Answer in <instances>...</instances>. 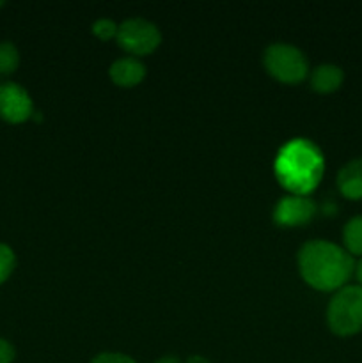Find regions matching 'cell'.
<instances>
[{
    "mask_svg": "<svg viewBox=\"0 0 362 363\" xmlns=\"http://www.w3.org/2000/svg\"><path fill=\"white\" fill-rule=\"evenodd\" d=\"M343 241L344 250L353 257V255H361L362 257V215L353 216L348 220L346 225L343 229Z\"/></svg>",
    "mask_w": 362,
    "mask_h": 363,
    "instance_id": "8fae6325",
    "label": "cell"
},
{
    "mask_svg": "<svg viewBox=\"0 0 362 363\" xmlns=\"http://www.w3.org/2000/svg\"><path fill=\"white\" fill-rule=\"evenodd\" d=\"M0 6H4V4H2V2H0Z\"/></svg>",
    "mask_w": 362,
    "mask_h": 363,
    "instance_id": "ffe728a7",
    "label": "cell"
},
{
    "mask_svg": "<svg viewBox=\"0 0 362 363\" xmlns=\"http://www.w3.org/2000/svg\"><path fill=\"white\" fill-rule=\"evenodd\" d=\"M14 347L6 339H0V363H13Z\"/></svg>",
    "mask_w": 362,
    "mask_h": 363,
    "instance_id": "2e32d148",
    "label": "cell"
},
{
    "mask_svg": "<svg viewBox=\"0 0 362 363\" xmlns=\"http://www.w3.org/2000/svg\"><path fill=\"white\" fill-rule=\"evenodd\" d=\"M265 67L275 80L283 84H300L309 74L307 59L295 46L273 43L265 52Z\"/></svg>",
    "mask_w": 362,
    "mask_h": 363,
    "instance_id": "277c9868",
    "label": "cell"
},
{
    "mask_svg": "<svg viewBox=\"0 0 362 363\" xmlns=\"http://www.w3.org/2000/svg\"><path fill=\"white\" fill-rule=\"evenodd\" d=\"M92 32H94V35H98L99 39L106 41V39L116 38L117 35V25L110 20H98L92 25Z\"/></svg>",
    "mask_w": 362,
    "mask_h": 363,
    "instance_id": "5bb4252c",
    "label": "cell"
},
{
    "mask_svg": "<svg viewBox=\"0 0 362 363\" xmlns=\"http://www.w3.org/2000/svg\"><path fill=\"white\" fill-rule=\"evenodd\" d=\"M327 325L339 337H351L362 330V287L344 286L327 307Z\"/></svg>",
    "mask_w": 362,
    "mask_h": 363,
    "instance_id": "3957f363",
    "label": "cell"
},
{
    "mask_svg": "<svg viewBox=\"0 0 362 363\" xmlns=\"http://www.w3.org/2000/svg\"><path fill=\"white\" fill-rule=\"evenodd\" d=\"M91 363H137V362L131 360L130 357L121 353H102L96 358H92Z\"/></svg>",
    "mask_w": 362,
    "mask_h": 363,
    "instance_id": "9a60e30c",
    "label": "cell"
},
{
    "mask_svg": "<svg viewBox=\"0 0 362 363\" xmlns=\"http://www.w3.org/2000/svg\"><path fill=\"white\" fill-rule=\"evenodd\" d=\"M155 363H181V362L177 360L176 357H162L160 360H156Z\"/></svg>",
    "mask_w": 362,
    "mask_h": 363,
    "instance_id": "d6986e66",
    "label": "cell"
},
{
    "mask_svg": "<svg viewBox=\"0 0 362 363\" xmlns=\"http://www.w3.org/2000/svg\"><path fill=\"white\" fill-rule=\"evenodd\" d=\"M116 39L117 45L124 52L141 57L148 55V53L155 52L158 48L160 41H162V34L151 21L142 20V18H131V20L123 21L117 27Z\"/></svg>",
    "mask_w": 362,
    "mask_h": 363,
    "instance_id": "5b68a950",
    "label": "cell"
},
{
    "mask_svg": "<svg viewBox=\"0 0 362 363\" xmlns=\"http://www.w3.org/2000/svg\"><path fill=\"white\" fill-rule=\"evenodd\" d=\"M34 113V105L21 85L14 82H4L0 84V117L7 123L20 124L31 119Z\"/></svg>",
    "mask_w": 362,
    "mask_h": 363,
    "instance_id": "8992f818",
    "label": "cell"
},
{
    "mask_svg": "<svg viewBox=\"0 0 362 363\" xmlns=\"http://www.w3.org/2000/svg\"><path fill=\"white\" fill-rule=\"evenodd\" d=\"M353 275L357 279V286L362 287V257L358 259V262H355V269H353Z\"/></svg>",
    "mask_w": 362,
    "mask_h": 363,
    "instance_id": "e0dca14e",
    "label": "cell"
},
{
    "mask_svg": "<svg viewBox=\"0 0 362 363\" xmlns=\"http://www.w3.org/2000/svg\"><path fill=\"white\" fill-rule=\"evenodd\" d=\"M337 188L351 201H362V158L351 160L337 174Z\"/></svg>",
    "mask_w": 362,
    "mask_h": 363,
    "instance_id": "9c48e42d",
    "label": "cell"
},
{
    "mask_svg": "<svg viewBox=\"0 0 362 363\" xmlns=\"http://www.w3.org/2000/svg\"><path fill=\"white\" fill-rule=\"evenodd\" d=\"M144 77L146 66L133 57H124L110 66V78L119 87H133V85L141 84Z\"/></svg>",
    "mask_w": 362,
    "mask_h": 363,
    "instance_id": "ba28073f",
    "label": "cell"
},
{
    "mask_svg": "<svg viewBox=\"0 0 362 363\" xmlns=\"http://www.w3.org/2000/svg\"><path fill=\"white\" fill-rule=\"evenodd\" d=\"M353 269V257L330 241H307L298 252V272L302 279L318 291H339L346 286Z\"/></svg>",
    "mask_w": 362,
    "mask_h": 363,
    "instance_id": "6da1fadb",
    "label": "cell"
},
{
    "mask_svg": "<svg viewBox=\"0 0 362 363\" xmlns=\"http://www.w3.org/2000/svg\"><path fill=\"white\" fill-rule=\"evenodd\" d=\"M20 64L18 48L9 41L0 43V74H11Z\"/></svg>",
    "mask_w": 362,
    "mask_h": 363,
    "instance_id": "7c38bea8",
    "label": "cell"
},
{
    "mask_svg": "<svg viewBox=\"0 0 362 363\" xmlns=\"http://www.w3.org/2000/svg\"><path fill=\"white\" fill-rule=\"evenodd\" d=\"M344 73L334 64H322L311 73V87L319 94H330L343 85Z\"/></svg>",
    "mask_w": 362,
    "mask_h": 363,
    "instance_id": "30bf717a",
    "label": "cell"
},
{
    "mask_svg": "<svg viewBox=\"0 0 362 363\" xmlns=\"http://www.w3.org/2000/svg\"><path fill=\"white\" fill-rule=\"evenodd\" d=\"M14 264H16L14 252L7 245L0 243V284H4L9 279L14 269Z\"/></svg>",
    "mask_w": 362,
    "mask_h": 363,
    "instance_id": "4fadbf2b",
    "label": "cell"
},
{
    "mask_svg": "<svg viewBox=\"0 0 362 363\" xmlns=\"http://www.w3.org/2000/svg\"><path fill=\"white\" fill-rule=\"evenodd\" d=\"M316 215V204L304 195H287L277 202L273 220L280 227H298L311 222Z\"/></svg>",
    "mask_w": 362,
    "mask_h": 363,
    "instance_id": "52a82bcc",
    "label": "cell"
},
{
    "mask_svg": "<svg viewBox=\"0 0 362 363\" xmlns=\"http://www.w3.org/2000/svg\"><path fill=\"white\" fill-rule=\"evenodd\" d=\"M323 155L311 140L295 138L279 151L275 160V174L279 183L295 195H307L323 177Z\"/></svg>",
    "mask_w": 362,
    "mask_h": 363,
    "instance_id": "7a4b0ae2",
    "label": "cell"
},
{
    "mask_svg": "<svg viewBox=\"0 0 362 363\" xmlns=\"http://www.w3.org/2000/svg\"><path fill=\"white\" fill-rule=\"evenodd\" d=\"M187 363H212V362L204 357H199V354H192V357L187 360Z\"/></svg>",
    "mask_w": 362,
    "mask_h": 363,
    "instance_id": "ac0fdd59",
    "label": "cell"
}]
</instances>
